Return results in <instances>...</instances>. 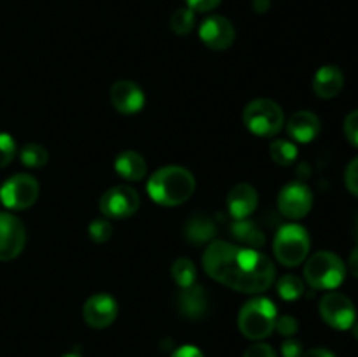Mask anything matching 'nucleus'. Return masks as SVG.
<instances>
[{"label":"nucleus","instance_id":"4c0bfd02","mask_svg":"<svg viewBox=\"0 0 358 357\" xmlns=\"http://www.w3.org/2000/svg\"><path fill=\"white\" fill-rule=\"evenodd\" d=\"M252 7H254L255 13H266L269 9V0H254Z\"/></svg>","mask_w":358,"mask_h":357},{"label":"nucleus","instance_id":"58836bf2","mask_svg":"<svg viewBox=\"0 0 358 357\" xmlns=\"http://www.w3.org/2000/svg\"><path fill=\"white\" fill-rule=\"evenodd\" d=\"M350 329H352L353 336H355V338L358 340V322H355V324H353V326H352V328H350Z\"/></svg>","mask_w":358,"mask_h":357},{"label":"nucleus","instance_id":"0eeeda50","mask_svg":"<svg viewBox=\"0 0 358 357\" xmlns=\"http://www.w3.org/2000/svg\"><path fill=\"white\" fill-rule=\"evenodd\" d=\"M41 186L31 175L16 174L0 188V200L10 210H27L37 202Z\"/></svg>","mask_w":358,"mask_h":357},{"label":"nucleus","instance_id":"ea45409f","mask_svg":"<svg viewBox=\"0 0 358 357\" xmlns=\"http://www.w3.org/2000/svg\"><path fill=\"white\" fill-rule=\"evenodd\" d=\"M355 238H357V241H358V217H357V220H355Z\"/></svg>","mask_w":358,"mask_h":357},{"label":"nucleus","instance_id":"1a4fd4ad","mask_svg":"<svg viewBox=\"0 0 358 357\" xmlns=\"http://www.w3.org/2000/svg\"><path fill=\"white\" fill-rule=\"evenodd\" d=\"M140 196L129 186H114L100 198V212L107 219H128L138 210Z\"/></svg>","mask_w":358,"mask_h":357},{"label":"nucleus","instance_id":"5701e85b","mask_svg":"<svg viewBox=\"0 0 358 357\" xmlns=\"http://www.w3.org/2000/svg\"><path fill=\"white\" fill-rule=\"evenodd\" d=\"M171 276L180 287H189L196 282V266L191 259L178 258L171 265Z\"/></svg>","mask_w":358,"mask_h":357},{"label":"nucleus","instance_id":"9d476101","mask_svg":"<svg viewBox=\"0 0 358 357\" xmlns=\"http://www.w3.org/2000/svg\"><path fill=\"white\" fill-rule=\"evenodd\" d=\"M313 206V192L303 182H290L278 192V209L289 219H303Z\"/></svg>","mask_w":358,"mask_h":357},{"label":"nucleus","instance_id":"c9c22d12","mask_svg":"<svg viewBox=\"0 0 358 357\" xmlns=\"http://www.w3.org/2000/svg\"><path fill=\"white\" fill-rule=\"evenodd\" d=\"M301 357H336L331 350L327 349H322V346H317V349H310L306 352H303Z\"/></svg>","mask_w":358,"mask_h":357},{"label":"nucleus","instance_id":"412c9836","mask_svg":"<svg viewBox=\"0 0 358 357\" xmlns=\"http://www.w3.org/2000/svg\"><path fill=\"white\" fill-rule=\"evenodd\" d=\"M231 233L240 244L247 245L250 248H261L264 245V233L257 227V224L248 219H234L231 224Z\"/></svg>","mask_w":358,"mask_h":357},{"label":"nucleus","instance_id":"e433bc0d","mask_svg":"<svg viewBox=\"0 0 358 357\" xmlns=\"http://www.w3.org/2000/svg\"><path fill=\"white\" fill-rule=\"evenodd\" d=\"M348 266H350V272H352V275L355 276V279H358V247L353 248V252L350 254Z\"/></svg>","mask_w":358,"mask_h":357},{"label":"nucleus","instance_id":"6ab92c4d","mask_svg":"<svg viewBox=\"0 0 358 357\" xmlns=\"http://www.w3.org/2000/svg\"><path fill=\"white\" fill-rule=\"evenodd\" d=\"M115 172L121 175L126 181H142L147 175V163L143 156L136 150H122L117 158H115Z\"/></svg>","mask_w":358,"mask_h":357},{"label":"nucleus","instance_id":"9b49d317","mask_svg":"<svg viewBox=\"0 0 358 357\" xmlns=\"http://www.w3.org/2000/svg\"><path fill=\"white\" fill-rule=\"evenodd\" d=\"M27 244V230L16 216L0 212V261L17 258Z\"/></svg>","mask_w":358,"mask_h":357},{"label":"nucleus","instance_id":"f704fd0d","mask_svg":"<svg viewBox=\"0 0 358 357\" xmlns=\"http://www.w3.org/2000/svg\"><path fill=\"white\" fill-rule=\"evenodd\" d=\"M171 357H205L201 350L194 345H184L180 349H177Z\"/></svg>","mask_w":358,"mask_h":357},{"label":"nucleus","instance_id":"4468645a","mask_svg":"<svg viewBox=\"0 0 358 357\" xmlns=\"http://www.w3.org/2000/svg\"><path fill=\"white\" fill-rule=\"evenodd\" d=\"M110 102L121 114H136L145 105V94L142 88L129 79L115 80L110 88Z\"/></svg>","mask_w":358,"mask_h":357},{"label":"nucleus","instance_id":"20e7f679","mask_svg":"<svg viewBox=\"0 0 358 357\" xmlns=\"http://www.w3.org/2000/svg\"><path fill=\"white\" fill-rule=\"evenodd\" d=\"M346 266L338 254L320 251L311 255L304 265V279L313 289L332 290L345 280Z\"/></svg>","mask_w":358,"mask_h":357},{"label":"nucleus","instance_id":"393cba45","mask_svg":"<svg viewBox=\"0 0 358 357\" xmlns=\"http://www.w3.org/2000/svg\"><path fill=\"white\" fill-rule=\"evenodd\" d=\"M194 24H196L194 10L189 9V7H180V9L175 10L170 18L171 30H173L177 35L191 34Z\"/></svg>","mask_w":358,"mask_h":357},{"label":"nucleus","instance_id":"bb28decb","mask_svg":"<svg viewBox=\"0 0 358 357\" xmlns=\"http://www.w3.org/2000/svg\"><path fill=\"white\" fill-rule=\"evenodd\" d=\"M87 233H90V238L93 241L105 244L112 237V224L108 223L107 217H103V219H94L91 220L90 227H87Z\"/></svg>","mask_w":358,"mask_h":357},{"label":"nucleus","instance_id":"f257e3e1","mask_svg":"<svg viewBox=\"0 0 358 357\" xmlns=\"http://www.w3.org/2000/svg\"><path fill=\"white\" fill-rule=\"evenodd\" d=\"M203 268L213 280L245 294H261L275 284V265L255 248L215 240L203 254Z\"/></svg>","mask_w":358,"mask_h":357},{"label":"nucleus","instance_id":"39448f33","mask_svg":"<svg viewBox=\"0 0 358 357\" xmlns=\"http://www.w3.org/2000/svg\"><path fill=\"white\" fill-rule=\"evenodd\" d=\"M243 122L254 135L275 136L283 128L285 114L276 102L257 98L245 107Z\"/></svg>","mask_w":358,"mask_h":357},{"label":"nucleus","instance_id":"aec40b11","mask_svg":"<svg viewBox=\"0 0 358 357\" xmlns=\"http://www.w3.org/2000/svg\"><path fill=\"white\" fill-rule=\"evenodd\" d=\"M215 233L217 230L213 220L210 219V217L201 216V214L192 216L184 227L185 238H187V241H191V244L194 245L206 244V241H210L215 237Z\"/></svg>","mask_w":358,"mask_h":357},{"label":"nucleus","instance_id":"2eb2a0df","mask_svg":"<svg viewBox=\"0 0 358 357\" xmlns=\"http://www.w3.org/2000/svg\"><path fill=\"white\" fill-rule=\"evenodd\" d=\"M178 310L184 317L191 318V321H199L205 315H208L210 310V301L208 294L205 293L201 286H192L182 287L180 294H178Z\"/></svg>","mask_w":358,"mask_h":357},{"label":"nucleus","instance_id":"473e14b6","mask_svg":"<svg viewBox=\"0 0 358 357\" xmlns=\"http://www.w3.org/2000/svg\"><path fill=\"white\" fill-rule=\"evenodd\" d=\"M303 343L299 340L289 338L282 343V354L283 357H301L303 356Z\"/></svg>","mask_w":358,"mask_h":357},{"label":"nucleus","instance_id":"dca6fc26","mask_svg":"<svg viewBox=\"0 0 358 357\" xmlns=\"http://www.w3.org/2000/svg\"><path fill=\"white\" fill-rule=\"evenodd\" d=\"M287 133L299 144L313 142L320 133V119L311 111H297L287 122Z\"/></svg>","mask_w":358,"mask_h":357},{"label":"nucleus","instance_id":"4be33fe9","mask_svg":"<svg viewBox=\"0 0 358 357\" xmlns=\"http://www.w3.org/2000/svg\"><path fill=\"white\" fill-rule=\"evenodd\" d=\"M269 154L271 160L280 167H290L297 158V147L290 140L276 139L269 146Z\"/></svg>","mask_w":358,"mask_h":357},{"label":"nucleus","instance_id":"f3484780","mask_svg":"<svg viewBox=\"0 0 358 357\" xmlns=\"http://www.w3.org/2000/svg\"><path fill=\"white\" fill-rule=\"evenodd\" d=\"M259 203V195L254 186L250 184H236L227 195V209L234 219H247L248 216L255 212Z\"/></svg>","mask_w":358,"mask_h":357},{"label":"nucleus","instance_id":"cd10ccee","mask_svg":"<svg viewBox=\"0 0 358 357\" xmlns=\"http://www.w3.org/2000/svg\"><path fill=\"white\" fill-rule=\"evenodd\" d=\"M16 156V142L7 133H0V168L7 167Z\"/></svg>","mask_w":358,"mask_h":357},{"label":"nucleus","instance_id":"a878e982","mask_svg":"<svg viewBox=\"0 0 358 357\" xmlns=\"http://www.w3.org/2000/svg\"><path fill=\"white\" fill-rule=\"evenodd\" d=\"M276 290H278L280 298L287 301H294L304 293V282L296 275H283L276 282Z\"/></svg>","mask_w":358,"mask_h":357},{"label":"nucleus","instance_id":"a19ab883","mask_svg":"<svg viewBox=\"0 0 358 357\" xmlns=\"http://www.w3.org/2000/svg\"><path fill=\"white\" fill-rule=\"evenodd\" d=\"M62 357H80V356H77V354H65V356Z\"/></svg>","mask_w":358,"mask_h":357},{"label":"nucleus","instance_id":"f03ea898","mask_svg":"<svg viewBox=\"0 0 358 357\" xmlns=\"http://www.w3.org/2000/svg\"><path fill=\"white\" fill-rule=\"evenodd\" d=\"M196 189V178L187 168L163 167L150 175L147 192L150 198L163 206H177L187 202Z\"/></svg>","mask_w":358,"mask_h":357},{"label":"nucleus","instance_id":"6e6552de","mask_svg":"<svg viewBox=\"0 0 358 357\" xmlns=\"http://www.w3.org/2000/svg\"><path fill=\"white\" fill-rule=\"evenodd\" d=\"M318 310H320L322 318L331 328L339 329V331H346L357 322V310L353 301L345 294L336 293V290L327 293L322 298Z\"/></svg>","mask_w":358,"mask_h":357},{"label":"nucleus","instance_id":"7c9ffc66","mask_svg":"<svg viewBox=\"0 0 358 357\" xmlns=\"http://www.w3.org/2000/svg\"><path fill=\"white\" fill-rule=\"evenodd\" d=\"M345 182L348 191L352 192V195L358 196V158H355L353 161H350L345 174Z\"/></svg>","mask_w":358,"mask_h":357},{"label":"nucleus","instance_id":"ddd939ff","mask_svg":"<svg viewBox=\"0 0 358 357\" xmlns=\"http://www.w3.org/2000/svg\"><path fill=\"white\" fill-rule=\"evenodd\" d=\"M117 303L110 294H93L83 307V317L87 326L94 329H105L117 318Z\"/></svg>","mask_w":358,"mask_h":357},{"label":"nucleus","instance_id":"a211bd4d","mask_svg":"<svg viewBox=\"0 0 358 357\" xmlns=\"http://www.w3.org/2000/svg\"><path fill=\"white\" fill-rule=\"evenodd\" d=\"M345 86V74L336 65H324L317 70L313 77V91L317 97L331 100L341 93Z\"/></svg>","mask_w":358,"mask_h":357},{"label":"nucleus","instance_id":"72a5a7b5","mask_svg":"<svg viewBox=\"0 0 358 357\" xmlns=\"http://www.w3.org/2000/svg\"><path fill=\"white\" fill-rule=\"evenodd\" d=\"M222 0H185L189 9L196 10V13H208V10L215 9Z\"/></svg>","mask_w":358,"mask_h":357},{"label":"nucleus","instance_id":"f8f14e48","mask_svg":"<svg viewBox=\"0 0 358 357\" xmlns=\"http://www.w3.org/2000/svg\"><path fill=\"white\" fill-rule=\"evenodd\" d=\"M199 38L206 48L213 51H224L233 46L236 30L233 23L224 16H210L199 27Z\"/></svg>","mask_w":358,"mask_h":357},{"label":"nucleus","instance_id":"423d86ee","mask_svg":"<svg viewBox=\"0 0 358 357\" xmlns=\"http://www.w3.org/2000/svg\"><path fill=\"white\" fill-rule=\"evenodd\" d=\"M310 234L299 224H285L276 233L273 252L283 266H299L310 252Z\"/></svg>","mask_w":358,"mask_h":357},{"label":"nucleus","instance_id":"c85d7f7f","mask_svg":"<svg viewBox=\"0 0 358 357\" xmlns=\"http://www.w3.org/2000/svg\"><path fill=\"white\" fill-rule=\"evenodd\" d=\"M345 135L350 140V144L358 147V108L350 112L345 119Z\"/></svg>","mask_w":358,"mask_h":357},{"label":"nucleus","instance_id":"b1692460","mask_svg":"<svg viewBox=\"0 0 358 357\" xmlns=\"http://www.w3.org/2000/svg\"><path fill=\"white\" fill-rule=\"evenodd\" d=\"M20 160L27 168H42L48 163L49 154L44 146H38V144H27V146L21 147Z\"/></svg>","mask_w":358,"mask_h":357},{"label":"nucleus","instance_id":"c756f323","mask_svg":"<svg viewBox=\"0 0 358 357\" xmlns=\"http://www.w3.org/2000/svg\"><path fill=\"white\" fill-rule=\"evenodd\" d=\"M275 329H278L280 335L283 336H294L299 329V324H297L296 318L292 315H283V317L276 318Z\"/></svg>","mask_w":358,"mask_h":357},{"label":"nucleus","instance_id":"7ed1b4c3","mask_svg":"<svg viewBox=\"0 0 358 357\" xmlns=\"http://www.w3.org/2000/svg\"><path fill=\"white\" fill-rule=\"evenodd\" d=\"M278 310L268 298H254L241 307L238 314V328L248 340H264L275 331Z\"/></svg>","mask_w":358,"mask_h":357},{"label":"nucleus","instance_id":"2f4dec72","mask_svg":"<svg viewBox=\"0 0 358 357\" xmlns=\"http://www.w3.org/2000/svg\"><path fill=\"white\" fill-rule=\"evenodd\" d=\"M243 357H276V354L268 343H254L245 350Z\"/></svg>","mask_w":358,"mask_h":357}]
</instances>
